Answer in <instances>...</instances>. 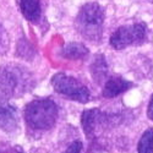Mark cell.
Masks as SVG:
<instances>
[{"label":"cell","instance_id":"6da1fadb","mask_svg":"<svg viewBox=\"0 0 153 153\" xmlns=\"http://www.w3.org/2000/svg\"><path fill=\"white\" fill-rule=\"evenodd\" d=\"M104 23V9L97 3L85 4L76 16V28L87 41L97 43L102 39Z\"/></svg>","mask_w":153,"mask_h":153},{"label":"cell","instance_id":"7a4b0ae2","mask_svg":"<svg viewBox=\"0 0 153 153\" xmlns=\"http://www.w3.org/2000/svg\"><path fill=\"white\" fill-rule=\"evenodd\" d=\"M25 119L33 130H49L55 125L58 119V107L49 98L33 99L26 105Z\"/></svg>","mask_w":153,"mask_h":153},{"label":"cell","instance_id":"3957f363","mask_svg":"<svg viewBox=\"0 0 153 153\" xmlns=\"http://www.w3.org/2000/svg\"><path fill=\"white\" fill-rule=\"evenodd\" d=\"M52 86L59 94H62L72 100L80 102V103H87L91 99L90 90L79 80L66 74L59 72L54 75L52 79Z\"/></svg>","mask_w":153,"mask_h":153},{"label":"cell","instance_id":"277c9868","mask_svg":"<svg viewBox=\"0 0 153 153\" xmlns=\"http://www.w3.org/2000/svg\"><path fill=\"white\" fill-rule=\"evenodd\" d=\"M147 38V27L142 22L132 23L129 26H121L113 32L110 36V45L121 50L131 45L142 44Z\"/></svg>","mask_w":153,"mask_h":153},{"label":"cell","instance_id":"5b68a950","mask_svg":"<svg viewBox=\"0 0 153 153\" xmlns=\"http://www.w3.org/2000/svg\"><path fill=\"white\" fill-rule=\"evenodd\" d=\"M28 86V76L22 72L21 68L6 66L0 71V88L9 93H22Z\"/></svg>","mask_w":153,"mask_h":153},{"label":"cell","instance_id":"8992f818","mask_svg":"<svg viewBox=\"0 0 153 153\" xmlns=\"http://www.w3.org/2000/svg\"><path fill=\"white\" fill-rule=\"evenodd\" d=\"M81 123L86 136L88 138H94L108 124V115L99 109H88L83 111Z\"/></svg>","mask_w":153,"mask_h":153},{"label":"cell","instance_id":"52a82bcc","mask_svg":"<svg viewBox=\"0 0 153 153\" xmlns=\"http://www.w3.org/2000/svg\"><path fill=\"white\" fill-rule=\"evenodd\" d=\"M19 126L17 110L11 105L7 99L0 94V129L5 132H12Z\"/></svg>","mask_w":153,"mask_h":153},{"label":"cell","instance_id":"ba28073f","mask_svg":"<svg viewBox=\"0 0 153 153\" xmlns=\"http://www.w3.org/2000/svg\"><path fill=\"white\" fill-rule=\"evenodd\" d=\"M131 87H132V83L130 81L120 77V76H113V77L105 81L102 94L105 98H114L126 92L127 90H130Z\"/></svg>","mask_w":153,"mask_h":153},{"label":"cell","instance_id":"9c48e42d","mask_svg":"<svg viewBox=\"0 0 153 153\" xmlns=\"http://www.w3.org/2000/svg\"><path fill=\"white\" fill-rule=\"evenodd\" d=\"M17 4L26 20H28L32 23H37L41 20V0H17Z\"/></svg>","mask_w":153,"mask_h":153},{"label":"cell","instance_id":"30bf717a","mask_svg":"<svg viewBox=\"0 0 153 153\" xmlns=\"http://www.w3.org/2000/svg\"><path fill=\"white\" fill-rule=\"evenodd\" d=\"M61 56L65 59H70V60H79V59H83L87 56L88 54V49L82 44V43H77V42H71L69 44H66L61 49Z\"/></svg>","mask_w":153,"mask_h":153},{"label":"cell","instance_id":"8fae6325","mask_svg":"<svg viewBox=\"0 0 153 153\" xmlns=\"http://www.w3.org/2000/svg\"><path fill=\"white\" fill-rule=\"evenodd\" d=\"M91 72H92V76L97 83L102 82L105 79V76L108 74V65H107V61L103 55L96 56L92 66H91Z\"/></svg>","mask_w":153,"mask_h":153},{"label":"cell","instance_id":"7c38bea8","mask_svg":"<svg viewBox=\"0 0 153 153\" xmlns=\"http://www.w3.org/2000/svg\"><path fill=\"white\" fill-rule=\"evenodd\" d=\"M138 153H153V129H147L137 145Z\"/></svg>","mask_w":153,"mask_h":153},{"label":"cell","instance_id":"4fadbf2b","mask_svg":"<svg viewBox=\"0 0 153 153\" xmlns=\"http://www.w3.org/2000/svg\"><path fill=\"white\" fill-rule=\"evenodd\" d=\"M0 153H23L22 148L19 146H9V145H0Z\"/></svg>","mask_w":153,"mask_h":153},{"label":"cell","instance_id":"5bb4252c","mask_svg":"<svg viewBox=\"0 0 153 153\" xmlns=\"http://www.w3.org/2000/svg\"><path fill=\"white\" fill-rule=\"evenodd\" d=\"M81 151H82V142L76 140V141H74L68 147V149L65 151V153H81Z\"/></svg>","mask_w":153,"mask_h":153},{"label":"cell","instance_id":"9a60e30c","mask_svg":"<svg viewBox=\"0 0 153 153\" xmlns=\"http://www.w3.org/2000/svg\"><path fill=\"white\" fill-rule=\"evenodd\" d=\"M147 117L153 121V96L149 99V103H148V108H147Z\"/></svg>","mask_w":153,"mask_h":153},{"label":"cell","instance_id":"2e32d148","mask_svg":"<svg viewBox=\"0 0 153 153\" xmlns=\"http://www.w3.org/2000/svg\"><path fill=\"white\" fill-rule=\"evenodd\" d=\"M0 41H1V27H0Z\"/></svg>","mask_w":153,"mask_h":153}]
</instances>
